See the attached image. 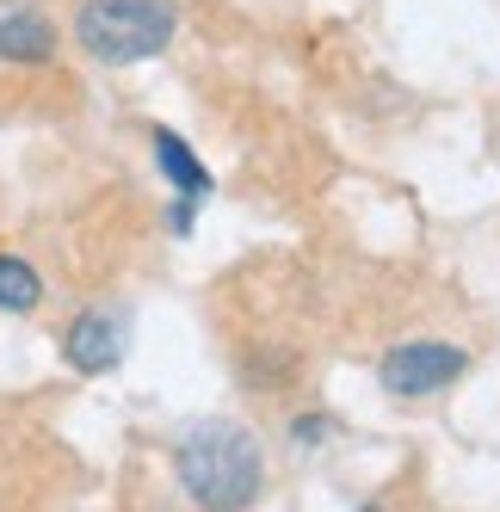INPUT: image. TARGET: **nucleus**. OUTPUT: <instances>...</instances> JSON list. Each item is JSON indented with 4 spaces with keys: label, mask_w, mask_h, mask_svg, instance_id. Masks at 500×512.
Listing matches in <instances>:
<instances>
[{
    "label": "nucleus",
    "mask_w": 500,
    "mask_h": 512,
    "mask_svg": "<svg viewBox=\"0 0 500 512\" xmlns=\"http://www.w3.org/2000/svg\"><path fill=\"white\" fill-rule=\"evenodd\" d=\"M180 488L192 494L198 512H247L266 494V457L254 445V432L235 420H204L180 438L173 451Z\"/></svg>",
    "instance_id": "f257e3e1"
},
{
    "label": "nucleus",
    "mask_w": 500,
    "mask_h": 512,
    "mask_svg": "<svg viewBox=\"0 0 500 512\" xmlns=\"http://www.w3.org/2000/svg\"><path fill=\"white\" fill-rule=\"evenodd\" d=\"M180 13L173 0H81L75 13V38L93 62H149L173 44Z\"/></svg>",
    "instance_id": "f03ea898"
},
{
    "label": "nucleus",
    "mask_w": 500,
    "mask_h": 512,
    "mask_svg": "<svg viewBox=\"0 0 500 512\" xmlns=\"http://www.w3.org/2000/svg\"><path fill=\"white\" fill-rule=\"evenodd\" d=\"M56 50H62V38H56V25L44 13H31V7L0 13V62L44 68V62H56Z\"/></svg>",
    "instance_id": "39448f33"
},
{
    "label": "nucleus",
    "mask_w": 500,
    "mask_h": 512,
    "mask_svg": "<svg viewBox=\"0 0 500 512\" xmlns=\"http://www.w3.org/2000/svg\"><path fill=\"white\" fill-rule=\"evenodd\" d=\"M463 371H470V352L451 346V340H402V346H389L383 364H377L383 389L396 401H426V395L451 389Z\"/></svg>",
    "instance_id": "7ed1b4c3"
},
{
    "label": "nucleus",
    "mask_w": 500,
    "mask_h": 512,
    "mask_svg": "<svg viewBox=\"0 0 500 512\" xmlns=\"http://www.w3.org/2000/svg\"><path fill=\"white\" fill-rule=\"evenodd\" d=\"M44 303V278L31 272L19 253H0V309L7 315H31Z\"/></svg>",
    "instance_id": "0eeeda50"
},
{
    "label": "nucleus",
    "mask_w": 500,
    "mask_h": 512,
    "mask_svg": "<svg viewBox=\"0 0 500 512\" xmlns=\"http://www.w3.org/2000/svg\"><path fill=\"white\" fill-rule=\"evenodd\" d=\"M155 167L167 173V186H173V198H204L210 192V167L186 149V136H173V130H155Z\"/></svg>",
    "instance_id": "423d86ee"
},
{
    "label": "nucleus",
    "mask_w": 500,
    "mask_h": 512,
    "mask_svg": "<svg viewBox=\"0 0 500 512\" xmlns=\"http://www.w3.org/2000/svg\"><path fill=\"white\" fill-rule=\"evenodd\" d=\"M62 358H68V371H81V377H105V371H118V358H124V327L105 315V309H87L68 321V334H62Z\"/></svg>",
    "instance_id": "20e7f679"
},
{
    "label": "nucleus",
    "mask_w": 500,
    "mask_h": 512,
    "mask_svg": "<svg viewBox=\"0 0 500 512\" xmlns=\"http://www.w3.org/2000/svg\"><path fill=\"white\" fill-rule=\"evenodd\" d=\"M328 432H334V420H328V414H297V420H291V438H297L303 451H315Z\"/></svg>",
    "instance_id": "6e6552de"
}]
</instances>
